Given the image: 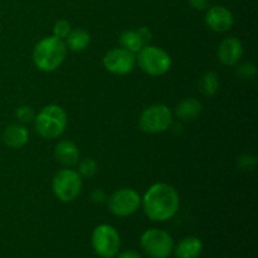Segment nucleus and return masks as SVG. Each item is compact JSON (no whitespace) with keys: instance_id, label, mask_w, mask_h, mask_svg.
<instances>
[{"instance_id":"nucleus-10","label":"nucleus","mask_w":258,"mask_h":258,"mask_svg":"<svg viewBox=\"0 0 258 258\" xmlns=\"http://www.w3.org/2000/svg\"><path fill=\"white\" fill-rule=\"evenodd\" d=\"M102 63L103 67L112 75L125 76L133 72L135 68L136 55L122 47L113 48L103 55Z\"/></svg>"},{"instance_id":"nucleus-19","label":"nucleus","mask_w":258,"mask_h":258,"mask_svg":"<svg viewBox=\"0 0 258 258\" xmlns=\"http://www.w3.org/2000/svg\"><path fill=\"white\" fill-rule=\"evenodd\" d=\"M219 90V80L217 73L207 72L202 77L201 91L206 97H213Z\"/></svg>"},{"instance_id":"nucleus-23","label":"nucleus","mask_w":258,"mask_h":258,"mask_svg":"<svg viewBox=\"0 0 258 258\" xmlns=\"http://www.w3.org/2000/svg\"><path fill=\"white\" fill-rule=\"evenodd\" d=\"M15 115H17L18 120L22 121V122H30L34 118V111L29 106H20Z\"/></svg>"},{"instance_id":"nucleus-1","label":"nucleus","mask_w":258,"mask_h":258,"mask_svg":"<svg viewBox=\"0 0 258 258\" xmlns=\"http://www.w3.org/2000/svg\"><path fill=\"white\" fill-rule=\"evenodd\" d=\"M141 206L149 219L154 222H166L178 213L180 197L170 184L156 183L144 194Z\"/></svg>"},{"instance_id":"nucleus-11","label":"nucleus","mask_w":258,"mask_h":258,"mask_svg":"<svg viewBox=\"0 0 258 258\" xmlns=\"http://www.w3.org/2000/svg\"><path fill=\"white\" fill-rule=\"evenodd\" d=\"M234 18L229 9L223 5H214L206 13V24L211 30L217 33L228 32L233 27Z\"/></svg>"},{"instance_id":"nucleus-3","label":"nucleus","mask_w":258,"mask_h":258,"mask_svg":"<svg viewBox=\"0 0 258 258\" xmlns=\"http://www.w3.org/2000/svg\"><path fill=\"white\" fill-rule=\"evenodd\" d=\"M34 127L42 138H59L67 127V113L58 105L45 106L35 116Z\"/></svg>"},{"instance_id":"nucleus-21","label":"nucleus","mask_w":258,"mask_h":258,"mask_svg":"<svg viewBox=\"0 0 258 258\" xmlns=\"http://www.w3.org/2000/svg\"><path fill=\"white\" fill-rule=\"evenodd\" d=\"M237 75L242 78V80H252L256 77L257 75V67L251 62H244L237 67Z\"/></svg>"},{"instance_id":"nucleus-26","label":"nucleus","mask_w":258,"mask_h":258,"mask_svg":"<svg viewBox=\"0 0 258 258\" xmlns=\"http://www.w3.org/2000/svg\"><path fill=\"white\" fill-rule=\"evenodd\" d=\"M189 4L196 10H206L209 5V0H189Z\"/></svg>"},{"instance_id":"nucleus-25","label":"nucleus","mask_w":258,"mask_h":258,"mask_svg":"<svg viewBox=\"0 0 258 258\" xmlns=\"http://www.w3.org/2000/svg\"><path fill=\"white\" fill-rule=\"evenodd\" d=\"M91 199H92L93 203H103V202H106L105 191L101 190V189H96V190H93L92 194H91Z\"/></svg>"},{"instance_id":"nucleus-4","label":"nucleus","mask_w":258,"mask_h":258,"mask_svg":"<svg viewBox=\"0 0 258 258\" xmlns=\"http://www.w3.org/2000/svg\"><path fill=\"white\" fill-rule=\"evenodd\" d=\"M136 63L140 70L149 76H163L171 68V57L163 48L146 44L141 48L136 57Z\"/></svg>"},{"instance_id":"nucleus-14","label":"nucleus","mask_w":258,"mask_h":258,"mask_svg":"<svg viewBox=\"0 0 258 258\" xmlns=\"http://www.w3.org/2000/svg\"><path fill=\"white\" fill-rule=\"evenodd\" d=\"M55 160L66 168L77 165L80 161V150L72 141H59L54 148Z\"/></svg>"},{"instance_id":"nucleus-15","label":"nucleus","mask_w":258,"mask_h":258,"mask_svg":"<svg viewBox=\"0 0 258 258\" xmlns=\"http://www.w3.org/2000/svg\"><path fill=\"white\" fill-rule=\"evenodd\" d=\"M29 140V131L20 123H12L5 127L3 133V141L12 149H20Z\"/></svg>"},{"instance_id":"nucleus-22","label":"nucleus","mask_w":258,"mask_h":258,"mask_svg":"<svg viewBox=\"0 0 258 258\" xmlns=\"http://www.w3.org/2000/svg\"><path fill=\"white\" fill-rule=\"evenodd\" d=\"M72 30V27H71V23L66 19L58 20L57 23L53 27V35L59 39H66L67 35L70 34V32Z\"/></svg>"},{"instance_id":"nucleus-13","label":"nucleus","mask_w":258,"mask_h":258,"mask_svg":"<svg viewBox=\"0 0 258 258\" xmlns=\"http://www.w3.org/2000/svg\"><path fill=\"white\" fill-rule=\"evenodd\" d=\"M151 38V33L148 28L143 27L138 30H125L120 35V44L125 49L133 53H139L141 48L145 47Z\"/></svg>"},{"instance_id":"nucleus-7","label":"nucleus","mask_w":258,"mask_h":258,"mask_svg":"<svg viewBox=\"0 0 258 258\" xmlns=\"http://www.w3.org/2000/svg\"><path fill=\"white\" fill-rule=\"evenodd\" d=\"M52 189L57 199L63 203L76 201L82 190V178L73 169H62L53 176Z\"/></svg>"},{"instance_id":"nucleus-8","label":"nucleus","mask_w":258,"mask_h":258,"mask_svg":"<svg viewBox=\"0 0 258 258\" xmlns=\"http://www.w3.org/2000/svg\"><path fill=\"white\" fill-rule=\"evenodd\" d=\"M173 122V112L163 103L146 107L139 118V126L144 133L160 134L168 130Z\"/></svg>"},{"instance_id":"nucleus-18","label":"nucleus","mask_w":258,"mask_h":258,"mask_svg":"<svg viewBox=\"0 0 258 258\" xmlns=\"http://www.w3.org/2000/svg\"><path fill=\"white\" fill-rule=\"evenodd\" d=\"M91 42V35L87 30L81 29H72L70 34L66 38V47L72 52H82L88 47Z\"/></svg>"},{"instance_id":"nucleus-27","label":"nucleus","mask_w":258,"mask_h":258,"mask_svg":"<svg viewBox=\"0 0 258 258\" xmlns=\"http://www.w3.org/2000/svg\"><path fill=\"white\" fill-rule=\"evenodd\" d=\"M116 256H117V258H143L138 251H134V249H126V251L118 252Z\"/></svg>"},{"instance_id":"nucleus-2","label":"nucleus","mask_w":258,"mask_h":258,"mask_svg":"<svg viewBox=\"0 0 258 258\" xmlns=\"http://www.w3.org/2000/svg\"><path fill=\"white\" fill-rule=\"evenodd\" d=\"M67 47L63 39L50 35L40 39L33 49V63L42 72H53L64 62Z\"/></svg>"},{"instance_id":"nucleus-17","label":"nucleus","mask_w":258,"mask_h":258,"mask_svg":"<svg viewBox=\"0 0 258 258\" xmlns=\"http://www.w3.org/2000/svg\"><path fill=\"white\" fill-rule=\"evenodd\" d=\"M202 108L203 106L198 100L191 97L185 98L175 107V115L181 121H193L201 115Z\"/></svg>"},{"instance_id":"nucleus-6","label":"nucleus","mask_w":258,"mask_h":258,"mask_svg":"<svg viewBox=\"0 0 258 258\" xmlns=\"http://www.w3.org/2000/svg\"><path fill=\"white\" fill-rule=\"evenodd\" d=\"M91 243L95 253L100 258H113L120 252L121 237L115 227L100 224L93 229Z\"/></svg>"},{"instance_id":"nucleus-9","label":"nucleus","mask_w":258,"mask_h":258,"mask_svg":"<svg viewBox=\"0 0 258 258\" xmlns=\"http://www.w3.org/2000/svg\"><path fill=\"white\" fill-rule=\"evenodd\" d=\"M107 206L113 216L130 217L141 207V197L134 189H118L108 197Z\"/></svg>"},{"instance_id":"nucleus-24","label":"nucleus","mask_w":258,"mask_h":258,"mask_svg":"<svg viewBox=\"0 0 258 258\" xmlns=\"http://www.w3.org/2000/svg\"><path fill=\"white\" fill-rule=\"evenodd\" d=\"M256 158L253 155H242L241 158L238 159V166L242 169V170H252V169L256 166Z\"/></svg>"},{"instance_id":"nucleus-12","label":"nucleus","mask_w":258,"mask_h":258,"mask_svg":"<svg viewBox=\"0 0 258 258\" xmlns=\"http://www.w3.org/2000/svg\"><path fill=\"white\" fill-rule=\"evenodd\" d=\"M218 59L224 66H234L243 55V45L236 37H228L221 42L218 47Z\"/></svg>"},{"instance_id":"nucleus-5","label":"nucleus","mask_w":258,"mask_h":258,"mask_svg":"<svg viewBox=\"0 0 258 258\" xmlns=\"http://www.w3.org/2000/svg\"><path fill=\"white\" fill-rule=\"evenodd\" d=\"M140 246L150 258H169L174 251V239L166 231L151 228L140 237Z\"/></svg>"},{"instance_id":"nucleus-20","label":"nucleus","mask_w":258,"mask_h":258,"mask_svg":"<svg viewBox=\"0 0 258 258\" xmlns=\"http://www.w3.org/2000/svg\"><path fill=\"white\" fill-rule=\"evenodd\" d=\"M97 173V163L93 159H85L78 164V174L81 178H92Z\"/></svg>"},{"instance_id":"nucleus-16","label":"nucleus","mask_w":258,"mask_h":258,"mask_svg":"<svg viewBox=\"0 0 258 258\" xmlns=\"http://www.w3.org/2000/svg\"><path fill=\"white\" fill-rule=\"evenodd\" d=\"M173 252L175 258H199L203 252V242L198 237H185L174 246Z\"/></svg>"}]
</instances>
